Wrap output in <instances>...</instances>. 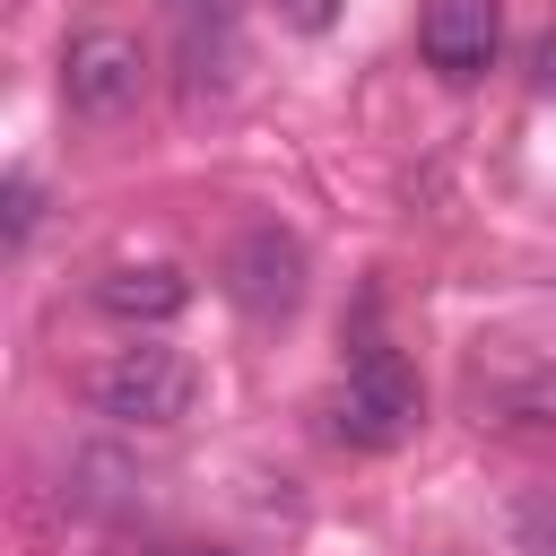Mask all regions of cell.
Returning <instances> with one entry per match:
<instances>
[{
  "label": "cell",
  "instance_id": "cell-4",
  "mask_svg": "<svg viewBox=\"0 0 556 556\" xmlns=\"http://www.w3.org/2000/svg\"><path fill=\"white\" fill-rule=\"evenodd\" d=\"M469 408L486 426H556V348H521V339L478 348Z\"/></svg>",
  "mask_w": 556,
  "mask_h": 556
},
{
  "label": "cell",
  "instance_id": "cell-11",
  "mask_svg": "<svg viewBox=\"0 0 556 556\" xmlns=\"http://www.w3.org/2000/svg\"><path fill=\"white\" fill-rule=\"evenodd\" d=\"M182 556H235V547H182Z\"/></svg>",
  "mask_w": 556,
  "mask_h": 556
},
{
  "label": "cell",
  "instance_id": "cell-1",
  "mask_svg": "<svg viewBox=\"0 0 556 556\" xmlns=\"http://www.w3.org/2000/svg\"><path fill=\"white\" fill-rule=\"evenodd\" d=\"M191 400H200V365H191L182 348H156V339H130V348H113V356L87 374V408L113 417V426H139V434L182 426Z\"/></svg>",
  "mask_w": 556,
  "mask_h": 556
},
{
  "label": "cell",
  "instance_id": "cell-9",
  "mask_svg": "<svg viewBox=\"0 0 556 556\" xmlns=\"http://www.w3.org/2000/svg\"><path fill=\"white\" fill-rule=\"evenodd\" d=\"M35 217H43L35 174H9V191H0V226H9V243H26V235H35Z\"/></svg>",
  "mask_w": 556,
  "mask_h": 556
},
{
  "label": "cell",
  "instance_id": "cell-5",
  "mask_svg": "<svg viewBox=\"0 0 556 556\" xmlns=\"http://www.w3.org/2000/svg\"><path fill=\"white\" fill-rule=\"evenodd\" d=\"M226 295L252 321H287L304 304V243L287 226H243L235 252H226Z\"/></svg>",
  "mask_w": 556,
  "mask_h": 556
},
{
  "label": "cell",
  "instance_id": "cell-8",
  "mask_svg": "<svg viewBox=\"0 0 556 556\" xmlns=\"http://www.w3.org/2000/svg\"><path fill=\"white\" fill-rule=\"evenodd\" d=\"M513 547L521 556H556V486H530L513 504Z\"/></svg>",
  "mask_w": 556,
  "mask_h": 556
},
{
  "label": "cell",
  "instance_id": "cell-7",
  "mask_svg": "<svg viewBox=\"0 0 556 556\" xmlns=\"http://www.w3.org/2000/svg\"><path fill=\"white\" fill-rule=\"evenodd\" d=\"M182 304H191V278H182L174 261H122V269L96 278V313H113V321H130V330H156V321H174Z\"/></svg>",
  "mask_w": 556,
  "mask_h": 556
},
{
  "label": "cell",
  "instance_id": "cell-2",
  "mask_svg": "<svg viewBox=\"0 0 556 556\" xmlns=\"http://www.w3.org/2000/svg\"><path fill=\"white\" fill-rule=\"evenodd\" d=\"M417 417H426V391H417V374H408L391 348H365V356L348 365L339 400H330V434L356 443V452H400V443L417 434Z\"/></svg>",
  "mask_w": 556,
  "mask_h": 556
},
{
  "label": "cell",
  "instance_id": "cell-3",
  "mask_svg": "<svg viewBox=\"0 0 556 556\" xmlns=\"http://www.w3.org/2000/svg\"><path fill=\"white\" fill-rule=\"evenodd\" d=\"M148 96V43L130 26H78L61 52V104L78 122H122Z\"/></svg>",
  "mask_w": 556,
  "mask_h": 556
},
{
  "label": "cell",
  "instance_id": "cell-6",
  "mask_svg": "<svg viewBox=\"0 0 556 556\" xmlns=\"http://www.w3.org/2000/svg\"><path fill=\"white\" fill-rule=\"evenodd\" d=\"M495 43H504V0H426V17H417V61L452 87L486 78Z\"/></svg>",
  "mask_w": 556,
  "mask_h": 556
},
{
  "label": "cell",
  "instance_id": "cell-10",
  "mask_svg": "<svg viewBox=\"0 0 556 556\" xmlns=\"http://www.w3.org/2000/svg\"><path fill=\"white\" fill-rule=\"evenodd\" d=\"M278 17H287L295 35H321V26L339 17V0H278Z\"/></svg>",
  "mask_w": 556,
  "mask_h": 556
}]
</instances>
